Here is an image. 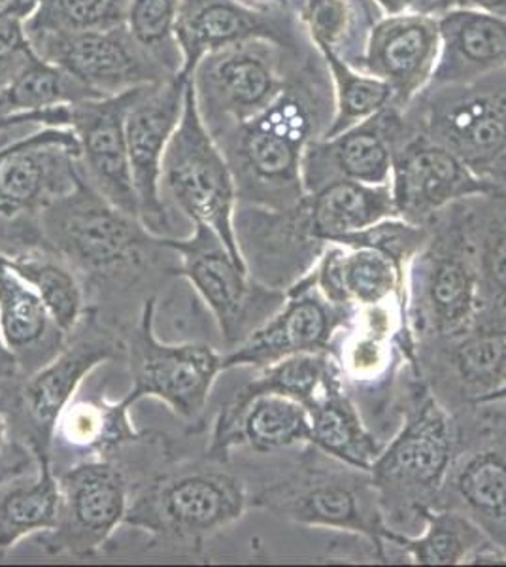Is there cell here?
<instances>
[{
    "mask_svg": "<svg viewBox=\"0 0 506 567\" xmlns=\"http://www.w3.org/2000/svg\"><path fill=\"white\" fill-rule=\"evenodd\" d=\"M401 413L397 432L385 443L369 473L385 528L416 535L443 491L455 456L457 432L454 416L436 400L417 369L404 377Z\"/></svg>",
    "mask_w": 506,
    "mask_h": 567,
    "instance_id": "6da1fadb",
    "label": "cell"
},
{
    "mask_svg": "<svg viewBox=\"0 0 506 567\" xmlns=\"http://www.w3.org/2000/svg\"><path fill=\"white\" fill-rule=\"evenodd\" d=\"M42 235L45 248L71 265L87 293L135 286L165 250L161 235L112 205L84 173L71 192L45 207Z\"/></svg>",
    "mask_w": 506,
    "mask_h": 567,
    "instance_id": "7a4b0ae2",
    "label": "cell"
},
{
    "mask_svg": "<svg viewBox=\"0 0 506 567\" xmlns=\"http://www.w3.org/2000/svg\"><path fill=\"white\" fill-rule=\"evenodd\" d=\"M308 91L288 82L264 112L211 133L231 168L238 203L289 208L304 199L302 152L323 135Z\"/></svg>",
    "mask_w": 506,
    "mask_h": 567,
    "instance_id": "3957f363",
    "label": "cell"
},
{
    "mask_svg": "<svg viewBox=\"0 0 506 567\" xmlns=\"http://www.w3.org/2000/svg\"><path fill=\"white\" fill-rule=\"evenodd\" d=\"M251 505L288 523L365 539L379 550L382 564L391 561L371 473L329 456L312 443L301 446L293 464L251 494Z\"/></svg>",
    "mask_w": 506,
    "mask_h": 567,
    "instance_id": "277c9868",
    "label": "cell"
},
{
    "mask_svg": "<svg viewBox=\"0 0 506 567\" xmlns=\"http://www.w3.org/2000/svg\"><path fill=\"white\" fill-rule=\"evenodd\" d=\"M206 458L179 465L136 486L123 524L152 537V545L200 553L206 542L250 511L251 492L237 473Z\"/></svg>",
    "mask_w": 506,
    "mask_h": 567,
    "instance_id": "5b68a950",
    "label": "cell"
},
{
    "mask_svg": "<svg viewBox=\"0 0 506 567\" xmlns=\"http://www.w3.org/2000/svg\"><path fill=\"white\" fill-rule=\"evenodd\" d=\"M430 237L406 267V320L414 342L463 333L478 310V275L457 203L435 214Z\"/></svg>",
    "mask_w": 506,
    "mask_h": 567,
    "instance_id": "8992f818",
    "label": "cell"
},
{
    "mask_svg": "<svg viewBox=\"0 0 506 567\" xmlns=\"http://www.w3.org/2000/svg\"><path fill=\"white\" fill-rule=\"evenodd\" d=\"M125 354L122 337L110 331L96 307H87L63 350L44 368L29 377L0 381V409L12 422L16 443L31 454H52L53 432L59 416L74 400L78 388L106 361Z\"/></svg>",
    "mask_w": 506,
    "mask_h": 567,
    "instance_id": "52a82bcc",
    "label": "cell"
},
{
    "mask_svg": "<svg viewBox=\"0 0 506 567\" xmlns=\"http://www.w3.org/2000/svg\"><path fill=\"white\" fill-rule=\"evenodd\" d=\"M82 173L69 127H44L0 146V254L45 248L42 213L71 192Z\"/></svg>",
    "mask_w": 506,
    "mask_h": 567,
    "instance_id": "ba28073f",
    "label": "cell"
},
{
    "mask_svg": "<svg viewBox=\"0 0 506 567\" xmlns=\"http://www.w3.org/2000/svg\"><path fill=\"white\" fill-rule=\"evenodd\" d=\"M155 309L157 297H146L138 320L123 337L131 373L125 400L131 405L146 398L163 401L184 422L187 432H203L211 386L224 371V354L208 342L159 341Z\"/></svg>",
    "mask_w": 506,
    "mask_h": 567,
    "instance_id": "9c48e42d",
    "label": "cell"
},
{
    "mask_svg": "<svg viewBox=\"0 0 506 567\" xmlns=\"http://www.w3.org/2000/svg\"><path fill=\"white\" fill-rule=\"evenodd\" d=\"M455 456L435 509L471 518L506 553V400H486L452 414Z\"/></svg>",
    "mask_w": 506,
    "mask_h": 567,
    "instance_id": "30bf717a",
    "label": "cell"
},
{
    "mask_svg": "<svg viewBox=\"0 0 506 567\" xmlns=\"http://www.w3.org/2000/svg\"><path fill=\"white\" fill-rule=\"evenodd\" d=\"M161 189L192 224L210 227L238 264H244L235 239L237 186L229 163L200 116L192 80H187L184 112L168 141L161 168Z\"/></svg>",
    "mask_w": 506,
    "mask_h": 567,
    "instance_id": "8fae6325",
    "label": "cell"
},
{
    "mask_svg": "<svg viewBox=\"0 0 506 567\" xmlns=\"http://www.w3.org/2000/svg\"><path fill=\"white\" fill-rule=\"evenodd\" d=\"M161 243L178 256L174 272L192 284L210 310L225 352L242 344L286 301V291L257 282L210 227L193 224L186 239L161 237Z\"/></svg>",
    "mask_w": 506,
    "mask_h": 567,
    "instance_id": "7c38bea8",
    "label": "cell"
},
{
    "mask_svg": "<svg viewBox=\"0 0 506 567\" xmlns=\"http://www.w3.org/2000/svg\"><path fill=\"white\" fill-rule=\"evenodd\" d=\"M58 520L40 534V543L48 555L95 556L127 515L133 494L127 473L112 458H90L58 471Z\"/></svg>",
    "mask_w": 506,
    "mask_h": 567,
    "instance_id": "4fadbf2b",
    "label": "cell"
},
{
    "mask_svg": "<svg viewBox=\"0 0 506 567\" xmlns=\"http://www.w3.org/2000/svg\"><path fill=\"white\" fill-rule=\"evenodd\" d=\"M420 97L422 106L404 109V117L484 178L506 154V82L494 84L486 78L475 84L425 90Z\"/></svg>",
    "mask_w": 506,
    "mask_h": 567,
    "instance_id": "5bb4252c",
    "label": "cell"
},
{
    "mask_svg": "<svg viewBox=\"0 0 506 567\" xmlns=\"http://www.w3.org/2000/svg\"><path fill=\"white\" fill-rule=\"evenodd\" d=\"M391 192L399 218L425 226L457 200L492 194L495 187L399 110L391 131Z\"/></svg>",
    "mask_w": 506,
    "mask_h": 567,
    "instance_id": "9a60e30c",
    "label": "cell"
},
{
    "mask_svg": "<svg viewBox=\"0 0 506 567\" xmlns=\"http://www.w3.org/2000/svg\"><path fill=\"white\" fill-rule=\"evenodd\" d=\"M27 37L39 58L59 66L96 97H112L173 78L127 25L71 33L27 31Z\"/></svg>",
    "mask_w": 506,
    "mask_h": 567,
    "instance_id": "2e32d148",
    "label": "cell"
},
{
    "mask_svg": "<svg viewBox=\"0 0 506 567\" xmlns=\"http://www.w3.org/2000/svg\"><path fill=\"white\" fill-rule=\"evenodd\" d=\"M417 371L450 413L506 384V315L476 312L463 333L416 347Z\"/></svg>",
    "mask_w": 506,
    "mask_h": 567,
    "instance_id": "e0dca14e",
    "label": "cell"
},
{
    "mask_svg": "<svg viewBox=\"0 0 506 567\" xmlns=\"http://www.w3.org/2000/svg\"><path fill=\"white\" fill-rule=\"evenodd\" d=\"M280 52L270 42H246L200 59L189 80L210 133L246 122L275 103L288 84Z\"/></svg>",
    "mask_w": 506,
    "mask_h": 567,
    "instance_id": "ac0fdd59",
    "label": "cell"
},
{
    "mask_svg": "<svg viewBox=\"0 0 506 567\" xmlns=\"http://www.w3.org/2000/svg\"><path fill=\"white\" fill-rule=\"evenodd\" d=\"M233 226L248 272L278 291L307 277L329 245L316 237L304 199L289 208L237 203Z\"/></svg>",
    "mask_w": 506,
    "mask_h": 567,
    "instance_id": "d6986e66",
    "label": "cell"
},
{
    "mask_svg": "<svg viewBox=\"0 0 506 567\" xmlns=\"http://www.w3.org/2000/svg\"><path fill=\"white\" fill-rule=\"evenodd\" d=\"M355 307L329 301L308 272L286 291V301L267 322L237 349L224 354V371L235 368H269L296 354L329 352L334 337L352 318Z\"/></svg>",
    "mask_w": 506,
    "mask_h": 567,
    "instance_id": "ffe728a7",
    "label": "cell"
},
{
    "mask_svg": "<svg viewBox=\"0 0 506 567\" xmlns=\"http://www.w3.org/2000/svg\"><path fill=\"white\" fill-rule=\"evenodd\" d=\"M186 78L146 85L125 117L128 163L138 199V216L148 231L171 237V210L161 194V168L168 141L184 112Z\"/></svg>",
    "mask_w": 506,
    "mask_h": 567,
    "instance_id": "44dd1931",
    "label": "cell"
},
{
    "mask_svg": "<svg viewBox=\"0 0 506 567\" xmlns=\"http://www.w3.org/2000/svg\"><path fill=\"white\" fill-rule=\"evenodd\" d=\"M176 42L179 76L189 80L208 53L246 42H270L297 50V31L288 8H256L240 0H179Z\"/></svg>",
    "mask_w": 506,
    "mask_h": 567,
    "instance_id": "7402d4cb",
    "label": "cell"
},
{
    "mask_svg": "<svg viewBox=\"0 0 506 567\" xmlns=\"http://www.w3.org/2000/svg\"><path fill=\"white\" fill-rule=\"evenodd\" d=\"M144 87L146 85L112 97L85 99L69 106V130L74 131L80 144V167L85 181L112 205L138 219V199L125 138V117Z\"/></svg>",
    "mask_w": 506,
    "mask_h": 567,
    "instance_id": "603a6c76",
    "label": "cell"
},
{
    "mask_svg": "<svg viewBox=\"0 0 506 567\" xmlns=\"http://www.w3.org/2000/svg\"><path fill=\"white\" fill-rule=\"evenodd\" d=\"M441 52L436 16H385L369 29L353 66L390 85L395 109H409L431 84Z\"/></svg>",
    "mask_w": 506,
    "mask_h": 567,
    "instance_id": "cb8c5ba5",
    "label": "cell"
},
{
    "mask_svg": "<svg viewBox=\"0 0 506 567\" xmlns=\"http://www.w3.org/2000/svg\"><path fill=\"white\" fill-rule=\"evenodd\" d=\"M312 441L307 406L276 393H261L250 400H229L219 409L211 425L206 458L229 464L233 452L248 446L257 454L299 449Z\"/></svg>",
    "mask_w": 506,
    "mask_h": 567,
    "instance_id": "d4e9b609",
    "label": "cell"
},
{
    "mask_svg": "<svg viewBox=\"0 0 506 567\" xmlns=\"http://www.w3.org/2000/svg\"><path fill=\"white\" fill-rule=\"evenodd\" d=\"M397 110L391 106L339 135L308 142L301 159L304 195L339 181L391 182V131Z\"/></svg>",
    "mask_w": 506,
    "mask_h": 567,
    "instance_id": "484cf974",
    "label": "cell"
},
{
    "mask_svg": "<svg viewBox=\"0 0 506 567\" xmlns=\"http://www.w3.org/2000/svg\"><path fill=\"white\" fill-rule=\"evenodd\" d=\"M441 52L427 90L467 85L506 71V18L455 8L438 13Z\"/></svg>",
    "mask_w": 506,
    "mask_h": 567,
    "instance_id": "4316f807",
    "label": "cell"
},
{
    "mask_svg": "<svg viewBox=\"0 0 506 567\" xmlns=\"http://www.w3.org/2000/svg\"><path fill=\"white\" fill-rule=\"evenodd\" d=\"M316 286L340 307L406 303V265L372 246L329 243L314 269Z\"/></svg>",
    "mask_w": 506,
    "mask_h": 567,
    "instance_id": "83f0119b",
    "label": "cell"
},
{
    "mask_svg": "<svg viewBox=\"0 0 506 567\" xmlns=\"http://www.w3.org/2000/svg\"><path fill=\"white\" fill-rule=\"evenodd\" d=\"M0 336L18 361L20 377L44 368L69 341L37 291L0 254Z\"/></svg>",
    "mask_w": 506,
    "mask_h": 567,
    "instance_id": "f1b7e54d",
    "label": "cell"
},
{
    "mask_svg": "<svg viewBox=\"0 0 506 567\" xmlns=\"http://www.w3.org/2000/svg\"><path fill=\"white\" fill-rule=\"evenodd\" d=\"M312 425V445L329 456L369 471L385 443L376 437L348 393L342 371L331 377L307 406Z\"/></svg>",
    "mask_w": 506,
    "mask_h": 567,
    "instance_id": "f546056e",
    "label": "cell"
},
{
    "mask_svg": "<svg viewBox=\"0 0 506 567\" xmlns=\"http://www.w3.org/2000/svg\"><path fill=\"white\" fill-rule=\"evenodd\" d=\"M463 226L475 250L478 310L506 312V194L473 195L457 200Z\"/></svg>",
    "mask_w": 506,
    "mask_h": 567,
    "instance_id": "4dcf8cb0",
    "label": "cell"
},
{
    "mask_svg": "<svg viewBox=\"0 0 506 567\" xmlns=\"http://www.w3.org/2000/svg\"><path fill=\"white\" fill-rule=\"evenodd\" d=\"M131 406L125 398L110 401L104 395H93L72 400L59 416L53 443L91 454V458H112L125 446L142 445L152 439V433L136 432L128 419Z\"/></svg>",
    "mask_w": 506,
    "mask_h": 567,
    "instance_id": "1f68e13d",
    "label": "cell"
},
{
    "mask_svg": "<svg viewBox=\"0 0 506 567\" xmlns=\"http://www.w3.org/2000/svg\"><path fill=\"white\" fill-rule=\"evenodd\" d=\"M34 477L23 473L0 481V558L29 535L45 534L55 526L59 509V478L52 454H32Z\"/></svg>",
    "mask_w": 506,
    "mask_h": 567,
    "instance_id": "d6a6232c",
    "label": "cell"
},
{
    "mask_svg": "<svg viewBox=\"0 0 506 567\" xmlns=\"http://www.w3.org/2000/svg\"><path fill=\"white\" fill-rule=\"evenodd\" d=\"M316 237L326 243L361 231L384 219L399 218L391 182L339 181L304 195Z\"/></svg>",
    "mask_w": 506,
    "mask_h": 567,
    "instance_id": "836d02e7",
    "label": "cell"
},
{
    "mask_svg": "<svg viewBox=\"0 0 506 567\" xmlns=\"http://www.w3.org/2000/svg\"><path fill=\"white\" fill-rule=\"evenodd\" d=\"M494 543L471 518L452 509H431L420 534H395L388 529L385 550L390 560H409L420 566L473 564Z\"/></svg>",
    "mask_w": 506,
    "mask_h": 567,
    "instance_id": "e575fe53",
    "label": "cell"
},
{
    "mask_svg": "<svg viewBox=\"0 0 506 567\" xmlns=\"http://www.w3.org/2000/svg\"><path fill=\"white\" fill-rule=\"evenodd\" d=\"M13 271L42 299L53 322L71 336L87 310L85 288L76 271L48 248L7 256Z\"/></svg>",
    "mask_w": 506,
    "mask_h": 567,
    "instance_id": "d590c367",
    "label": "cell"
},
{
    "mask_svg": "<svg viewBox=\"0 0 506 567\" xmlns=\"http://www.w3.org/2000/svg\"><path fill=\"white\" fill-rule=\"evenodd\" d=\"M328 66L333 84V114L321 138L339 135L353 125L379 116L395 106L390 85L369 72L361 71L331 48H316Z\"/></svg>",
    "mask_w": 506,
    "mask_h": 567,
    "instance_id": "8d00e7d4",
    "label": "cell"
},
{
    "mask_svg": "<svg viewBox=\"0 0 506 567\" xmlns=\"http://www.w3.org/2000/svg\"><path fill=\"white\" fill-rule=\"evenodd\" d=\"M85 99H101L61 71L59 66L32 55L7 84L0 87V116L16 112L71 106Z\"/></svg>",
    "mask_w": 506,
    "mask_h": 567,
    "instance_id": "74e56055",
    "label": "cell"
},
{
    "mask_svg": "<svg viewBox=\"0 0 506 567\" xmlns=\"http://www.w3.org/2000/svg\"><path fill=\"white\" fill-rule=\"evenodd\" d=\"M337 373H340L339 361L329 352L289 355L259 369L248 384L233 393L231 400L246 401L261 393H276L308 406Z\"/></svg>",
    "mask_w": 506,
    "mask_h": 567,
    "instance_id": "f35d334b",
    "label": "cell"
},
{
    "mask_svg": "<svg viewBox=\"0 0 506 567\" xmlns=\"http://www.w3.org/2000/svg\"><path fill=\"white\" fill-rule=\"evenodd\" d=\"M131 0H40L27 31H96L125 25Z\"/></svg>",
    "mask_w": 506,
    "mask_h": 567,
    "instance_id": "ab89813d",
    "label": "cell"
},
{
    "mask_svg": "<svg viewBox=\"0 0 506 567\" xmlns=\"http://www.w3.org/2000/svg\"><path fill=\"white\" fill-rule=\"evenodd\" d=\"M178 10L179 0H131L125 21L131 34L173 76L182 72V53L176 42Z\"/></svg>",
    "mask_w": 506,
    "mask_h": 567,
    "instance_id": "60d3db41",
    "label": "cell"
},
{
    "mask_svg": "<svg viewBox=\"0 0 506 567\" xmlns=\"http://www.w3.org/2000/svg\"><path fill=\"white\" fill-rule=\"evenodd\" d=\"M297 13L310 42L337 53L355 23V10L350 0H301Z\"/></svg>",
    "mask_w": 506,
    "mask_h": 567,
    "instance_id": "b9f144b4",
    "label": "cell"
},
{
    "mask_svg": "<svg viewBox=\"0 0 506 567\" xmlns=\"http://www.w3.org/2000/svg\"><path fill=\"white\" fill-rule=\"evenodd\" d=\"M34 55L25 21H0V87Z\"/></svg>",
    "mask_w": 506,
    "mask_h": 567,
    "instance_id": "7bdbcfd3",
    "label": "cell"
},
{
    "mask_svg": "<svg viewBox=\"0 0 506 567\" xmlns=\"http://www.w3.org/2000/svg\"><path fill=\"white\" fill-rule=\"evenodd\" d=\"M71 110L69 106L58 109L32 110V112H16L0 116V135L4 131L20 130L23 125H44V127H69Z\"/></svg>",
    "mask_w": 506,
    "mask_h": 567,
    "instance_id": "ee69618b",
    "label": "cell"
},
{
    "mask_svg": "<svg viewBox=\"0 0 506 567\" xmlns=\"http://www.w3.org/2000/svg\"><path fill=\"white\" fill-rule=\"evenodd\" d=\"M455 8H467V10H482V12L497 13L506 18V0H435L431 7V16L455 10Z\"/></svg>",
    "mask_w": 506,
    "mask_h": 567,
    "instance_id": "f6af8a7d",
    "label": "cell"
},
{
    "mask_svg": "<svg viewBox=\"0 0 506 567\" xmlns=\"http://www.w3.org/2000/svg\"><path fill=\"white\" fill-rule=\"evenodd\" d=\"M385 16H401V13L422 12L430 13L435 0H372Z\"/></svg>",
    "mask_w": 506,
    "mask_h": 567,
    "instance_id": "bcb514c9",
    "label": "cell"
},
{
    "mask_svg": "<svg viewBox=\"0 0 506 567\" xmlns=\"http://www.w3.org/2000/svg\"><path fill=\"white\" fill-rule=\"evenodd\" d=\"M40 0H0V21H27L37 12Z\"/></svg>",
    "mask_w": 506,
    "mask_h": 567,
    "instance_id": "7dc6e473",
    "label": "cell"
},
{
    "mask_svg": "<svg viewBox=\"0 0 506 567\" xmlns=\"http://www.w3.org/2000/svg\"><path fill=\"white\" fill-rule=\"evenodd\" d=\"M34 462V456H32L31 451L29 449H21L20 454H13L12 460H2L0 462V481H4V478L12 477V475H20V473H25L29 464Z\"/></svg>",
    "mask_w": 506,
    "mask_h": 567,
    "instance_id": "c3c4849f",
    "label": "cell"
},
{
    "mask_svg": "<svg viewBox=\"0 0 506 567\" xmlns=\"http://www.w3.org/2000/svg\"><path fill=\"white\" fill-rule=\"evenodd\" d=\"M484 178L495 187V192L506 194V154L500 155L499 159L487 168Z\"/></svg>",
    "mask_w": 506,
    "mask_h": 567,
    "instance_id": "681fc988",
    "label": "cell"
},
{
    "mask_svg": "<svg viewBox=\"0 0 506 567\" xmlns=\"http://www.w3.org/2000/svg\"><path fill=\"white\" fill-rule=\"evenodd\" d=\"M20 374V368H18V361L13 358L12 352L7 349V344L2 341L0 336V381L2 379H12Z\"/></svg>",
    "mask_w": 506,
    "mask_h": 567,
    "instance_id": "f907efd6",
    "label": "cell"
},
{
    "mask_svg": "<svg viewBox=\"0 0 506 567\" xmlns=\"http://www.w3.org/2000/svg\"><path fill=\"white\" fill-rule=\"evenodd\" d=\"M244 4H250L256 8H288L289 0H240Z\"/></svg>",
    "mask_w": 506,
    "mask_h": 567,
    "instance_id": "816d5d0a",
    "label": "cell"
},
{
    "mask_svg": "<svg viewBox=\"0 0 506 567\" xmlns=\"http://www.w3.org/2000/svg\"><path fill=\"white\" fill-rule=\"evenodd\" d=\"M8 424L4 413L0 409V456L7 452Z\"/></svg>",
    "mask_w": 506,
    "mask_h": 567,
    "instance_id": "f5cc1de1",
    "label": "cell"
},
{
    "mask_svg": "<svg viewBox=\"0 0 506 567\" xmlns=\"http://www.w3.org/2000/svg\"><path fill=\"white\" fill-rule=\"evenodd\" d=\"M486 400H506V384L503 388H499L497 392L492 393V395H487V398H484L482 401Z\"/></svg>",
    "mask_w": 506,
    "mask_h": 567,
    "instance_id": "db71d44e",
    "label": "cell"
}]
</instances>
